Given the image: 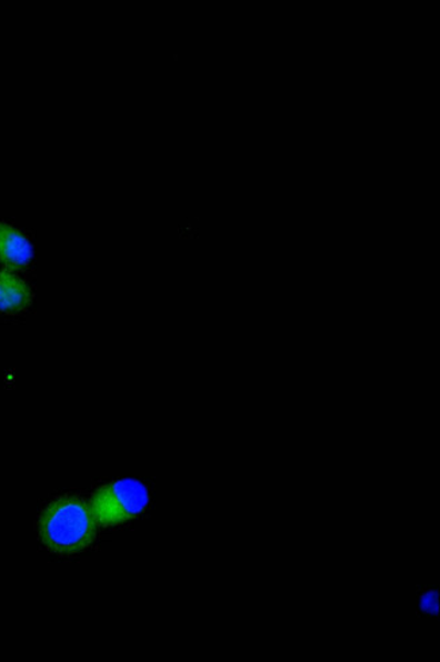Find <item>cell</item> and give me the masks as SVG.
<instances>
[{"label":"cell","instance_id":"1","mask_svg":"<svg viewBox=\"0 0 440 662\" xmlns=\"http://www.w3.org/2000/svg\"><path fill=\"white\" fill-rule=\"evenodd\" d=\"M97 525L86 500L63 496L51 501L41 512L39 535L49 552L72 555L96 541Z\"/></svg>","mask_w":440,"mask_h":662},{"label":"cell","instance_id":"2","mask_svg":"<svg viewBox=\"0 0 440 662\" xmlns=\"http://www.w3.org/2000/svg\"><path fill=\"white\" fill-rule=\"evenodd\" d=\"M150 501V489L141 481L122 479L97 489L89 505L98 525L116 528L140 516Z\"/></svg>","mask_w":440,"mask_h":662},{"label":"cell","instance_id":"3","mask_svg":"<svg viewBox=\"0 0 440 662\" xmlns=\"http://www.w3.org/2000/svg\"><path fill=\"white\" fill-rule=\"evenodd\" d=\"M33 245L18 229L0 222V262L22 269L32 262Z\"/></svg>","mask_w":440,"mask_h":662},{"label":"cell","instance_id":"4","mask_svg":"<svg viewBox=\"0 0 440 662\" xmlns=\"http://www.w3.org/2000/svg\"><path fill=\"white\" fill-rule=\"evenodd\" d=\"M32 302V292L21 278L0 271V312L18 313Z\"/></svg>","mask_w":440,"mask_h":662},{"label":"cell","instance_id":"5","mask_svg":"<svg viewBox=\"0 0 440 662\" xmlns=\"http://www.w3.org/2000/svg\"><path fill=\"white\" fill-rule=\"evenodd\" d=\"M417 610L420 616L437 618L439 615L438 586H423L418 592Z\"/></svg>","mask_w":440,"mask_h":662}]
</instances>
